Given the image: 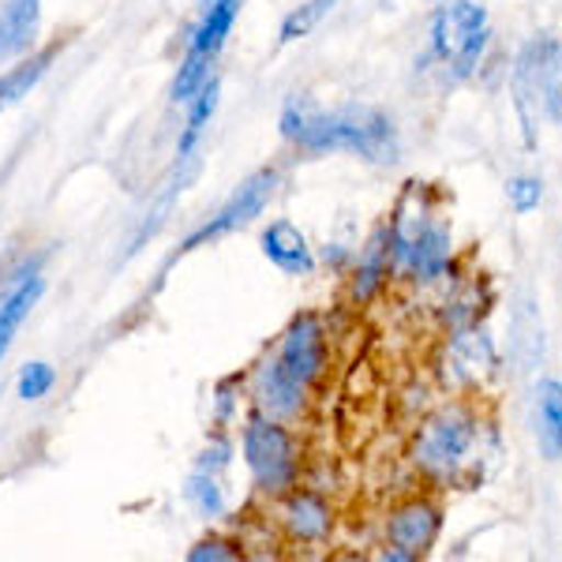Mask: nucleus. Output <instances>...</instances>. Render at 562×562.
<instances>
[{
	"label": "nucleus",
	"instance_id": "obj_2",
	"mask_svg": "<svg viewBox=\"0 0 562 562\" xmlns=\"http://www.w3.org/2000/svg\"><path fill=\"white\" fill-rule=\"evenodd\" d=\"M326 368V326L315 312H301L281 330L278 346L251 371V405L274 420H296Z\"/></svg>",
	"mask_w": 562,
	"mask_h": 562
},
{
	"label": "nucleus",
	"instance_id": "obj_7",
	"mask_svg": "<svg viewBox=\"0 0 562 562\" xmlns=\"http://www.w3.org/2000/svg\"><path fill=\"white\" fill-rule=\"evenodd\" d=\"M442 529V514L439 506L428 503V498H413V503H402L390 510L386 518V543L394 551H402L405 562L428 555L439 540Z\"/></svg>",
	"mask_w": 562,
	"mask_h": 562
},
{
	"label": "nucleus",
	"instance_id": "obj_14",
	"mask_svg": "<svg viewBox=\"0 0 562 562\" xmlns=\"http://www.w3.org/2000/svg\"><path fill=\"white\" fill-rule=\"evenodd\" d=\"M38 26H42V0H4L0 4V68L34 49Z\"/></svg>",
	"mask_w": 562,
	"mask_h": 562
},
{
	"label": "nucleus",
	"instance_id": "obj_5",
	"mask_svg": "<svg viewBox=\"0 0 562 562\" xmlns=\"http://www.w3.org/2000/svg\"><path fill=\"white\" fill-rule=\"evenodd\" d=\"M278 184H281V173L274 166H262L251 177H244L240 184L233 188V195L225 199L211 217H203V222H199L184 240H180L177 256H192V251L211 248V244L233 237V233H240L244 225H251L270 206Z\"/></svg>",
	"mask_w": 562,
	"mask_h": 562
},
{
	"label": "nucleus",
	"instance_id": "obj_9",
	"mask_svg": "<svg viewBox=\"0 0 562 562\" xmlns=\"http://www.w3.org/2000/svg\"><path fill=\"white\" fill-rule=\"evenodd\" d=\"M390 262L402 267V270H409V274L420 278V281L442 278V270H447V262H450V225L428 217V225H424V229L416 233L402 251H394Z\"/></svg>",
	"mask_w": 562,
	"mask_h": 562
},
{
	"label": "nucleus",
	"instance_id": "obj_11",
	"mask_svg": "<svg viewBox=\"0 0 562 562\" xmlns=\"http://www.w3.org/2000/svg\"><path fill=\"white\" fill-rule=\"evenodd\" d=\"M240 8H244V0H211V4L203 8V15L195 20L192 34H188L184 57L217 65V57H222L233 26H237V20H240Z\"/></svg>",
	"mask_w": 562,
	"mask_h": 562
},
{
	"label": "nucleus",
	"instance_id": "obj_24",
	"mask_svg": "<svg viewBox=\"0 0 562 562\" xmlns=\"http://www.w3.org/2000/svg\"><path fill=\"white\" fill-rule=\"evenodd\" d=\"M229 461H233V442H229V439H222V435H214L211 447H206L203 454H199L195 469H206V473H217V476H222V469H229Z\"/></svg>",
	"mask_w": 562,
	"mask_h": 562
},
{
	"label": "nucleus",
	"instance_id": "obj_19",
	"mask_svg": "<svg viewBox=\"0 0 562 562\" xmlns=\"http://www.w3.org/2000/svg\"><path fill=\"white\" fill-rule=\"evenodd\" d=\"M184 498L203 521H217L225 514L222 476L206 473V469H192V476H188V484H184Z\"/></svg>",
	"mask_w": 562,
	"mask_h": 562
},
{
	"label": "nucleus",
	"instance_id": "obj_25",
	"mask_svg": "<svg viewBox=\"0 0 562 562\" xmlns=\"http://www.w3.org/2000/svg\"><path fill=\"white\" fill-rule=\"evenodd\" d=\"M543 102H548V113L555 116V121L562 124V79H559V83H551V87H548V94H543Z\"/></svg>",
	"mask_w": 562,
	"mask_h": 562
},
{
	"label": "nucleus",
	"instance_id": "obj_3",
	"mask_svg": "<svg viewBox=\"0 0 562 562\" xmlns=\"http://www.w3.org/2000/svg\"><path fill=\"white\" fill-rule=\"evenodd\" d=\"M240 458L251 476V487L262 495H285L301 480V447L285 420L251 409L240 428Z\"/></svg>",
	"mask_w": 562,
	"mask_h": 562
},
{
	"label": "nucleus",
	"instance_id": "obj_8",
	"mask_svg": "<svg viewBox=\"0 0 562 562\" xmlns=\"http://www.w3.org/2000/svg\"><path fill=\"white\" fill-rule=\"evenodd\" d=\"M42 296H45V278L38 270V259H34L15 274V281L8 285V293L0 296V364H4V357L12 352L23 323L31 319V312L42 304Z\"/></svg>",
	"mask_w": 562,
	"mask_h": 562
},
{
	"label": "nucleus",
	"instance_id": "obj_12",
	"mask_svg": "<svg viewBox=\"0 0 562 562\" xmlns=\"http://www.w3.org/2000/svg\"><path fill=\"white\" fill-rule=\"evenodd\" d=\"M60 49H65L60 42H49L45 49H31L26 57L12 60V65H4V71H0V116H4L8 109L23 105L26 98L38 90L42 79L49 76L53 60L60 57Z\"/></svg>",
	"mask_w": 562,
	"mask_h": 562
},
{
	"label": "nucleus",
	"instance_id": "obj_10",
	"mask_svg": "<svg viewBox=\"0 0 562 562\" xmlns=\"http://www.w3.org/2000/svg\"><path fill=\"white\" fill-rule=\"evenodd\" d=\"M259 248L270 259V267H278L289 278H307L315 274V251L301 229L289 217H274L267 229L259 233Z\"/></svg>",
	"mask_w": 562,
	"mask_h": 562
},
{
	"label": "nucleus",
	"instance_id": "obj_16",
	"mask_svg": "<svg viewBox=\"0 0 562 562\" xmlns=\"http://www.w3.org/2000/svg\"><path fill=\"white\" fill-rule=\"evenodd\" d=\"M217 105H222V79L211 76L192 102L184 105V124H180V135H177V166H188L195 161L199 147H203V135L211 128Z\"/></svg>",
	"mask_w": 562,
	"mask_h": 562
},
{
	"label": "nucleus",
	"instance_id": "obj_21",
	"mask_svg": "<svg viewBox=\"0 0 562 562\" xmlns=\"http://www.w3.org/2000/svg\"><path fill=\"white\" fill-rule=\"evenodd\" d=\"M53 386H57V368L45 364V360H31V364H23L20 379H15V394H20V402H26V405L49 397Z\"/></svg>",
	"mask_w": 562,
	"mask_h": 562
},
{
	"label": "nucleus",
	"instance_id": "obj_13",
	"mask_svg": "<svg viewBox=\"0 0 562 562\" xmlns=\"http://www.w3.org/2000/svg\"><path fill=\"white\" fill-rule=\"evenodd\" d=\"M281 525L296 543H323L334 529V510L323 495L315 492H285L281 495Z\"/></svg>",
	"mask_w": 562,
	"mask_h": 562
},
{
	"label": "nucleus",
	"instance_id": "obj_18",
	"mask_svg": "<svg viewBox=\"0 0 562 562\" xmlns=\"http://www.w3.org/2000/svg\"><path fill=\"white\" fill-rule=\"evenodd\" d=\"M537 442L548 461L562 458V383L540 379L537 383Z\"/></svg>",
	"mask_w": 562,
	"mask_h": 562
},
{
	"label": "nucleus",
	"instance_id": "obj_4",
	"mask_svg": "<svg viewBox=\"0 0 562 562\" xmlns=\"http://www.w3.org/2000/svg\"><path fill=\"white\" fill-rule=\"evenodd\" d=\"M476 442H480V424L473 413L458 409H439L431 420H424L420 435L413 442V461L424 476L431 480H461L476 469Z\"/></svg>",
	"mask_w": 562,
	"mask_h": 562
},
{
	"label": "nucleus",
	"instance_id": "obj_22",
	"mask_svg": "<svg viewBox=\"0 0 562 562\" xmlns=\"http://www.w3.org/2000/svg\"><path fill=\"white\" fill-rule=\"evenodd\" d=\"M240 555H244L240 543L229 537H217V532L195 540L192 548H188V562H237Z\"/></svg>",
	"mask_w": 562,
	"mask_h": 562
},
{
	"label": "nucleus",
	"instance_id": "obj_20",
	"mask_svg": "<svg viewBox=\"0 0 562 562\" xmlns=\"http://www.w3.org/2000/svg\"><path fill=\"white\" fill-rule=\"evenodd\" d=\"M338 8V0H304L301 8H293V12L281 20V31H278V42L281 45H289V42H301L307 38V34L319 26L326 15Z\"/></svg>",
	"mask_w": 562,
	"mask_h": 562
},
{
	"label": "nucleus",
	"instance_id": "obj_23",
	"mask_svg": "<svg viewBox=\"0 0 562 562\" xmlns=\"http://www.w3.org/2000/svg\"><path fill=\"white\" fill-rule=\"evenodd\" d=\"M506 199L518 214H532L543 199V184L537 177H510L506 180Z\"/></svg>",
	"mask_w": 562,
	"mask_h": 562
},
{
	"label": "nucleus",
	"instance_id": "obj_1",
	"mask_svg": "<svg viewBox=\"0 0 562 562\" xmlns=\"http://www.w3.org/2000/svg\"><path fill=\"white\" fill-rule=\"evenodd\" d=\"M281 139L307 154H357L375 166L397 161V128L390 113L375 105H341L319 109L307 98H289L278 116Z\"/></svg>",
	"mask_w": 562,
	"mask_h": 562
},
{
	"label": "nucleus",
	"instance_id": "obj_17",
	"mask_svg": "<svg viewBox=\"0 0 562 562\" xmlns=\"http://www.w3.org/2000/svg\"><path fill=\"white\" fill-rule=\"evenodd\" d=\"M390 270H394V262H390V225H379V229L371 233V240L364 244V248H360L357 270H352L349 296L357 304L375 301V293L386 285Z\"/></svg>",
	"mask_w": 562,
	"mask_h": 562
},
{
	"label": "nucleus",
	"instance_id": "obj_6",
	"mask_svg": "<svg viewBox=\"0 0 562 562\" xmlns=\"http://www.w3.org/2000/svg\"><path fill=\"white\" fill-rule=\"evenodd\" d=\"M487 12L473 0H447L431 20V49L450 68V79H469L484 57Z\"/></svg>",
	"mask_w": 562,
	"mask_h": 562
},
{
	"label": "nucleus",
	"instance_id": "obj_15",
	"mask_svg": "<svg viewBox=\"0 0 562 562\" xmlns=\"http://www.w3.org/2000/svg\"><path fill=\"white\" fill-rule=\"evenodd\" d=\"M559 57H562V45L548 42V38H537L532 45H525L518 68H514V94H518L521 116L529 113L532 98L548 94L551 76H555V68H559Z\"/></svg>",
	"mask_w": 562,
	"mask_h": 562
}]
</instances>
